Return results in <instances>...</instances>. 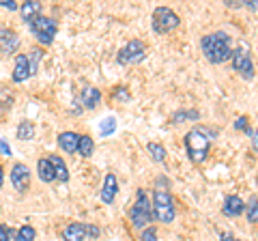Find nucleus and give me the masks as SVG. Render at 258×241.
<instances>
[{
	"label": "nucleus",
	"mask_w": 258,
	"mask_h": 241,
	"mask_svg": "<svg viewBox=\"0 0 258 241\" xmlns=\"http://www.w3.org/2000/svg\"><path fill=\"white\" fill-rule=\"evenodd\" d=\"M116 130V118H112V116H108V118H103L101 120V125H99V132H101V136H110L112 132Z\"/></svg>",
	"instance_id": "a878e982"
},
{
	"label": "nucleus",
	"mask_w": 258,
	"mask_h": 241,
	"mask_svg": "<svg viewBox=\"0 0 258 241\" xmlns=\"http://www.w3.org/2000/svg\"><path fill=\"white\" fill-rule=\"evenodd\" d=\"M62 239L64 241H84L86 239V230L82 222H71L64 226L62 230Z\"/></svg>",
	"instance_id": "4468645a"
},
{
	"label": "nucleus",
	"mask_w": 258,
	"mask_h": 241,
	"mask_svg": "<svg viewBox=\"0 0 258 241\" xmlns=\"http://www.w3.org/2000/svg\"><path fill=\"white\" fill-rule=\"evenodd\" d=\"M112 97L114 99H120V101H129V91L125 86H116L114 93H112Z\"/></svg>",
	"instance_id": "c756f323"
},
{
	"label": "nucleus",
	"mask_w": 258,
	"mask_h": 241,
	"mask_svg": "<svg viewBox=\"0 0 258 241\" xmlns=\"http://www.w3.org/2000/svg\"><path fill=\"white\" fill-rule=\"evenodd\" d=\"M245 215H247V222L258 224V198L256 196L249 198V205L245 207Z\"/></svg>",
	"instance_id": "b1692460"
},
{
	"label": "nucleus",
	"mask_w": 258,
	"mask_h": 241,
	"mask_svg": "<svg viewBox=\"0 0 258 241\" xmlns=\"http://www.w3.org/2000/svg\"><path fill=\"white\" fill-rule=\"evenodd\" d=\"M35 136V127H32L30 120H22L20 127H18V138L20 140H32Z\"/></svg>",
	"instance_id": "4be33fe9"
},
{
	"label": "nucleus",
	"mask_w": 258,
	"mask_h": 241,
	"mask_svg": "<svg viewBox=\"0 0 258 241\" xmlns=\"http://www.w3.org/2000/svg\"><path fill=\"white\" fill-rule=\"evenodd\" d=\"M198 116H200V114H198L196 110H187V112L183 110V112H176V114L172 116V123H183L185 118H189V120H198Z\"/></svg>",
	"instance_id": "bb28decb"
},
{
	"label": "nucleus",
	"mask_w": 258,
	"mask_h": 241,
	"mask_svg": "<svg viewBox=\"0 0 258 241\" xmlns=\"http://www.w3.org/2000/svg\"><path fill=\"white\" fill-rule=\"evenodd\" d=\"M13 239V230H9L5 224H0V241H11Z\"/></svg>",
	"instance_id": "473e14b6"
},
{
	"label": "nucleus",
	"mask_w": 258,
	"mask_h": 241,
	"mask_svg": "<svg viewBox=\"0 0 258 241\" xmlns=\"http://www.w3.org/2000/svg\"><path fill=\"white\" fill-rule=\"evenodd\" d=\"M47 159H50V164H52V168H54V176H56V179L62 181V183H64V181H69V170H67V164H64L58 155H50Z\"/></svg>",
	"instance_id": "6ab92c4d"
},
{
	"label": "nucleus",
	"mask_w": 258,
	"mask_h": 241,
	"mask_svg": "<svg viewBox=\"0 0 258 241\" xmlns=\"http://www.w3.org/2000/svg\"><path fill=\"white\" fill-rule=\"evenodd\" d=\"M252 147L258 151V130H256V132H252Z\"/></svg>",
	"instance_id": "e433bc0d"
},
{
	"label": "nucleus",
	"mask_w": 258,
	"mask_h": 241,
	"mask_svg": "<svg viewBox=\"0 0 258 241\" xmlns=\"http://www.w3.org/2000/svg\"><path fill=\"white\" fill-rule=\"evenodd\" d=\"M32 76L30 71V63L26 54H18L15 56V67H13V82H26V80Z\"/></svg>",
	"instance_id": "9b49d317"
},
{
	"label": "nucleus",
	"mask_w": 258,
	"mask_h": 241,
	"mask_svg": "<svg viewBox=\"0 0 258 241\" xmlns=\"http://www.w3.org/2000/svg\"><path fill=\"white\" fill-rule=\"evenodd\" d=\"M3 183H5V170H3V164H0V188H3Z\"/></svg>",
	"instance_id": "4c0bfd02"
},
{
	"label": "nucleus",
	"mask_w": 258,
	"mask_h": 241,
	"mask_svg": "<svg viewBox=\"0 0 258 241\" xmlns=\"http://www.w3.org/2000/svg\"><path fill=\"white\" fill-rule=\"evenodd\" d=\"M215 136H217V132L209 130L205 125H196L185 134V149H187V155H189L191 162H196V164L205 162Z\"/></svg>",
	"instance_id": "f03ea898"
},
{
	"label": "nucleus",
	"mask_w": 258,
	"mask_h": 241,
	"mask_svg": "<svg viewBox=\"0 0 258 241\" xmlns=\"http://www.w3.org/2000/svg\"><path fill=\"white\" fill-rule=\"evenodd\" d=\"M20 47V37L11 28L0 30V54H15Z\"/></svg>",
	"instance_id": "9d476101"
},
{
	"label": "nucleus",
	"mask_w": 258,
	"mask_h": 241,
	"mask_svg": "<svg viewBox=\"0 0 258 241\" xmlns=\"http://www.w3.org/2000/svg\"><path fill=\"white\" fill-rule=\"evenodd\" d=\"M0 151H3L5 155H11V149L7 147V142H5V140H0Z\"/></svg>",
	"instance_id": "c9c22d12"
},
{
	"label": "nucleus",
	"mask_w": 258,
	"mask_h": 241,
	"mask_svg": "<svg viewBox=\"0 0 258 241\" xmlns=\"http://www.w3.org/2000/svg\"><path fill=\"white\" fill-rule=\"evenodd\" d=\"M37 174H39V179H41L43 183H52L56 181V176H54V168L50 164V159L47 157H41L37 162Z\"/></svg>",
	"instance_id": "f3484780"
},
{
	"label": "nucleus",
	"mask_w": 258,
	"mask_h": 241,
	"mask_svg": "<svg viewBox=\"0 0 258 241\" xmlns=\"http://www.w3.org/2000/svg\"><path fill=\"white\" fill-rule=\"evenodd\" d=\"M220 241H239L237 237H232L230 232H222V237H220Z\"/></svg>",
	"instance_id": "f704fd0d"
},
{
	"label": "nucleus",
	"mask_w": 258,
	"mask_h": 241,
	"mask_svg": "<svg viewBox=\"0 0 258 241\" xmlns=\"http://www.w3.org/2000/svg\"><path fill=\"white\" fill-rule=\"evenodd\" d=\"M39 61H41V50L35 47V50L30 52V56H28V63H30V71H32V74L39 69Z\"/></svg>",
	"instance_id": "cd10ccee"
},
{
	"label": "nucleus",
	"mask_w": 258,
	"mask_h": 241,
	"mask_svg": "<svg viewBox=\"0 0 258 241\" xmlns=\"http://www.w3.org/2000/svg\"><path fill=\"white\" fill-rule=\"evenodd\" d=\"M84 230H86V237H91V239H97L101 235V230L95 226V224H84Z\"/></svg>",
	"instance_id": "2f4dec72"
},
{
	"label": "nucleus",
	"mask_w": 258,
	"mask_h": 241,
	"mask_svg": "<svg viewBox=\"0 0 258 241\" xmlns=\"http://www.w3.org/2000/svg\"><path fill=\"white\" fill-rule=\"evenodd\" d=\"M28 28H30V33L37 37V41L43 43V45L54 43V37L58 33V24H56V20L47 18V15H39L37 20H32L28 24Z\"/></svg>",
	"instance_id": "39448f33"
},
{
	"label": "nucleus",
	"mask_w": 258,
	"mask_h": 241,
	"mask_svg": "<svg viewBox=\"0 0 258 241\" xmlns=\"http://www.w3.org/2000/svg\"><path fill=\"white\" fill-rule=\"evenodd\" d=\"M0 7H5V9H11V11L20 9L18 3H13V0H0Z\"/></svg>",
	"instance_id": "72a5a7b5"
},
{
	"label": "nucleus",
	"mask_w": 258,
	"mask_h": 241,
	"mask_svg": "<svg viewBox=\"0 0 258 241\" xmlns=\"http://www.w3.org/2000/svg\"><path fill=\"white\" fill-rule=\"evenodd\" d=\"M13 241H35V228L28 226V224H24V226H20V230L13 235Z\"/></svg>",
	"instance_id": "412c9836"
},
{
	"label": "nucleus",
	"mask_w": 258,
	"mask_h": 241,
	"mask_svg": "<svg viewBox=\"0 0 258 241\" xmlns=\"http://www.w3.org/2000/svg\"><path fill=\"white\" fill-rule=\"evenodd\" d=\"M20 11H22V18H24V22L26 24H30L32 20H37L39 15H41V3H24L22 7H20Z\"/></svg>",
	"instance_id": "a211bd4d"
},
{
	"label": "nucleus",
	"mask_w": 258,
	"mask_h": 241,
	"mask_svg": "<svg viewBox=\"0 0 258 241\" xmlns=\"http://www.w3.org/2000/svg\"><path fill=\"white\" fill-rule=\"evenodd\" d=\"M116 192H118V181L114 174H106V181H103V188H101V200L106 205H112V200L116 198Z\"/></svg>",
	"instance_id": "ddd939ff"
},
{
	"label": "nucleus",
	"mask_w": 258,
	"mask_h": 241,
	"mask_svg": "<svg viewBox=\"0 0 258 241\" xmlns=\"http://www.w3.org/2000/svg\"><path fill=\"white\" fill-rule=\"evenodd\" d=\"M140 241H157V230L153 228V226H147V228L142 230Z\"/></svg>",
	"instance_id": "c85d7f7f"
},
{
	"label": "nucleus",
	"mask_w": 258,
	"mask_h": 241,
	"mask_svg": "<svg viewBox=\"0 0 258 241\" xmlns=\"http://www.w3.org/2000/svg\"><path fill=\"white\" fill-rule=\"evenodd\" d=\"M179 24H181V18L170 9V7H157V9L153 11V30L159 35L170 33V30H174Z\"/></svg>",
	"instance_id": "0eeeda50"
},
{
	"label": "nucleus",
	"mask_w": 258,
	"mask_h": 241,
	"mask_svg": "<svg viewBox=\"0 0 258 241\" xmlns=\"http://www.w3.org/2000/svg\"><path fill=\"white\" fill-rule=\"evenodd\" d=\"M235 130H239V132H245L247 136H252V132H249V125H247V116H239V118H237Z\"/></svg>",
	"instance_id": "7c9ffc66"
},
{
	"label": "nucleus",
	"mask_w": 258,
	"mask_h": 241,
	"mask_svg": "<svg viewBox=\"0 0 258 241\" xmlns=\"http://www.w3.org/2000/svg\"><path fill=\"white\" fill-rule=\"evenodd\" d=\"M147 58V45L138 39H132L125 47H120L118 54H116V61L118 65H138Z\"/></svg>",
	"instance_id": "6e6552de"
},
{
	"label": "nucleus",
	"mask_w": 258,
	"mask_h": 241,
	"mask_svg": "<svg viewBox=\"0 0 258 241\" xmlns=\"http://www.w3.org/2000/svg\"><path fill=\"white\" fill-rule=\"evenodd\" d=\"M13 101H15L13 93H9V88H3L0 91V110H11Z\"/></svg>",
	"instance_id": "393cba45"
},
{
	"label": "nucleus",
	"mask_w": 258,
	"mask_h": 241,
	"mask_svg": "<svg viewBox=\"0 0 258 241\" xmlns=\"http://www.w3.org/2000/svg\"><path fill=\"white\" fill-rule=\"evenodd\" d=\"M153 218L164 222V224H170L176 218V209H174V200L170 196V192L166 190H155L153 192Z\"/></svg>",
	"instance_id": "20e7f679"
},
{
	"label": "nucleus",
	"mask_w": 258,
	"mask_h": 241,
	"mask_svg": "<svg viewBox=\"0 0 258 241\" xmlns=\"http://www.w3.org/2000/svg\"><path fill=\"white\" fill-rule=\"evenodd\" d=\"M99 101H101V91H99V88L86 86L84 93H82V103H84V108L95 110L97 106H99Z\"/></svg>",
	"instance_id": "dca6fc26"
},
{
	"label": "nucleus",
	"mask_w": 258,
	"mask_h": 241,
	"mask_svg": "<svg viewBox=\"0 0 258 241\" xmlns=\"http://www.w3.org/2000/svg\"><path fill=\"white\" fill-rule=\"evenodd\" d=\"M222 213L226 215V218H239V215L245 213V203L239 196H226Z\"/></svg>",
	"instance_id": "f8f14e48"
},
{
	"label": "nucleus",
	"mask_w": 258,
	"mask_h": 241,
	"mask_svg": "<svg viewBox=\"0 0 258 241\" xmlns=\"http://www.w3.org/2000/svg\"><path fill=\"white\" fill-rule=\"evenodd\" d=\"M78 140H80V136L74 134V132H62L58 136V144H60V149L64 151V153H76L78 151Z\"/></svg>",
	"instance_id": "2eb2a0df"
},
{
	"label": "nucleus",
	"mask_w": 258,
	"mask_h": 241,
	"mask_svg": "<svg viewBox=\"0 0 258 241\" xmlns=\"http://www.w3.org/2000/svg\"><path fill=\"white\" fill-rule=\"evenodd\" d=\"M11 183L20 194H26L30 188V170L26 164H13L11 168Z\"/></svg>",
	"instance_id": "1a4fd4ad"
},
{
	"label": "nucleus",
	"mask_w": 258,
	"mask_h": 241,
	"mask_svg": "<svg viewBox=\"0 0 258 241\" xmlns=\"http://www.w3.org/2000/svg\"><path fill=\"white\" fill-rule=\"evenodd\" d=\"M147 151L151 153V157L155 159V162H164V159H166V149L161 147V144H157V142H149Z\"/></svg>",
	"instance_id": "5701e85b"
},
{
	"label": "nucleus",
	"mask_w": 258,
	"mask_h": 241,
	"mask_svg": "<svg viewBox=\"0 0 258 241\" xmlns=\"http://www.w3.org/2000/svg\"><path fill=\"white\" fill-rule=\"evenodd\" d=\"M200 50H203L205 58L213 65H222V63L232 58V37L224 30H215L200 39Z\"/></svg>",
	"instance_id": "f257e3e1"
},
{
	"label": "nucleus",
	"mask_w": 258,
	"mask_h": 241,
	"mask_svg": "<svg viewBox=\"0 0 258 241\" xmlns=\"http://www.w3.org/2000/svg\"><path fill=\"white\" fill-rule=\"evenodd\" d=\"M93 149H95V142L91 136H80L78 140V153L82 157H91L93 155Z\"/></svg>",
	"instance_id": "aec40b11"
},
{
	"label": "nucleus",
	"mask_w": 258,
	"mask_h": 241,
	"mask_svg": "<svg viewBox=\"0 0 258 241\" xmlns=\"http://www.w3.org/2000/svg\"><path fill=\"white\" fill-rule=\"evenodd\" d=\"M232 67L243 80H252L254 78V63L249 56V45L245 41H241L237 45V50H232Z\"/></svg>",
	"instance_id": "423d86ee"
},
{
	"label": "nucleus",
	"mask_w": 258,
	"mask_h": 241,
	"mask_svg": "<svg viewBox=\"0 0 258 241\" xmlns=\"http://www.w3.org/2000/svg\"><path fill=\"white\" fill-rule=\"evenodd\" d=\"M129 220H132L136 228H142V230L153 222V205L142 188L136 190V203L129 209Z\"/></svg>",
	"instance_id": "7ed1b4c3"
}]
</instances>
